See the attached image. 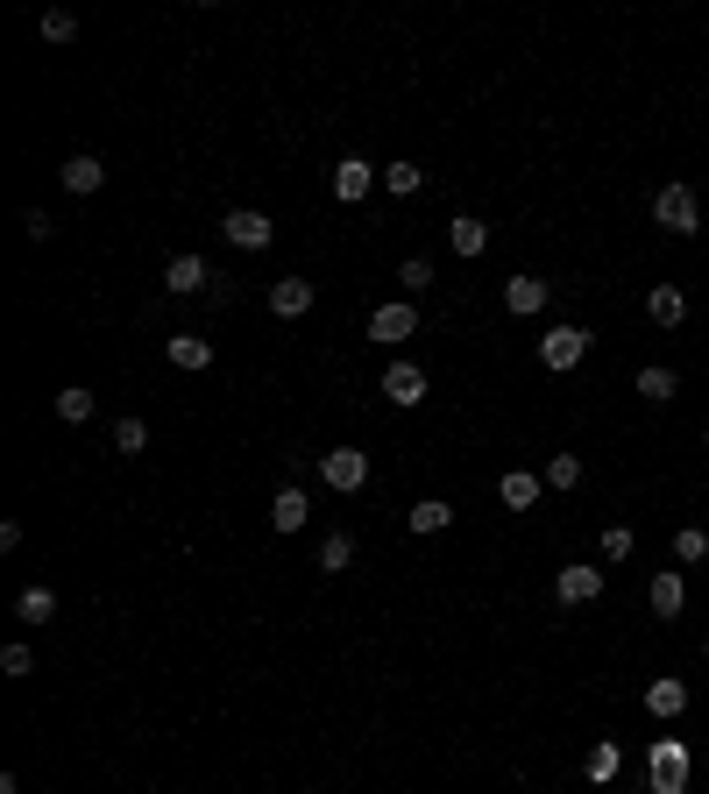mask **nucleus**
<instances>
[{"instance_id":"7","label":"nucleus","mask_w":709,"mask_h":794,"mask_svg":"<svg viewBox=\"0 0 709 794\" xmlns=\"http://www.w3.org/2000/svg\"><path fill=\"white\" fill-rule=\"evenodd\" d=\"M376 177H384V171H376L369 157H341V163H334V199H341V206H362V199L376 192Z\"/></svg>"},{"instance_id":"24","label":"nucleus","mask_w":709,"mask_h":794,"mask_svg":"<svg viewBox=\"0 0 709 794\" xmlns=\"http://www.w3.org/2000/svg\"><path fill=\"white\" fill-rule=\"evenodd\" d=\"M674 391H682V383H674V369H660V363H645V369H639V398H653V404H667Z\"/></svg>"},{"instance_id":"26","label":"nucleus","mask_w":709,"mask_h":794,"mask_svg":"<svg viewBox=\"0 0 709 794\" xmlns=\"http://www.w3.org/2000/svg\"><path fill=\"white\" fill-rule=\"evenodd\" d=\"M419 185H426V171H419V163H384V192H398V199H412Z\"/></svg>"},{"instance_id":"1","label":"nucleus","mask_w":709,"mask_h":794,"mask_svg":"<svg viewBox=\"0 0 709 794\" xmlns=\"http://www.w3.org/2000/svg\"><path fill=\"white\" fill-rule=\"evenodd\" d=\"M645 794H688V745L682 738H653V752H645Z\"/></svg>"},{"instance_id":"30","label":"nucleus","mask_w":709,"mask_h":794,"mask_svg":"<svg viewBox=\"0 0 709 794\" xmlns=\"http://www.w3.org/2000/svg\"><path fill=\"white\" fill-rule=\"evenodd\" d=\"M79 36V14L71 8H43V43H71Z\"/></svg>"},{"instance_id":"25","label":"nucleus","mask_w":709,"mask_h":794,"mask_svg":"<svg viewBox=\"0 0 709 794\" xmlns=\"http://www.w3.org/2000/svg\"><path fill=\"white\" fill-rule=\"evenodd\" d=\"M674 561H682V567L709 561V532H702V526H682V532H674Z\"/></svg>"},{"instance_id":"37","label":"nucleus","mask_w":709,"mask_h":794,"mask_svg":"<svg viewBox=\"0 0 709 794\" xmlns=\"http://www.w3.org/2000/svg\"><path fill=\"white\" fill-rule=\"evenodd\" d=\"M702 447H709V426H702Z\"/></svg>"},{"instance_id":"38","label":"nucleus","mask_w":709,"mask_h":794,"mask_svg":"<svg viewBox=\"0 0 709 794\" xmlns=\"http://www.w3.org/2000/svg\"><path fill=\"white\" fill-rule=\"evenodd\" d=\"M596 794H617V787H596Z\"/></svg>"},{"instance_id":"4","label":"nucleus","mask_w":709,"mask_h":794,"mask_svg":"<svg viewBox=\"0 0 709 794\" xmlns=\"http://www.w3.org/2000/svg\"><path fill=\"white\" fill-rule=\"evenodd\" d=\"M596 596H603V567H590V561H568V567H553V603L582 610V603H596Z\"/></svg>"},{"instance_id":"23","label":"nucleus","mask_w":709,"mask_h":794,"mask_svg":"<svg viewBox=\"0 0 709 794\" xmlns=\"http://www.w3.org/2000/svg\"><path fill=\"white\" fill-rule=\"evenodd\" d=\"M14 618H22V624H50L57 618V596L50 589H22V596H14Z\"/></svg>"},{"instance_id":"5","label":"nucleus","mask_w":709,"mask_h":794,"mask_svg":"<svg viewBox=\"0 0 709 794\" xmlns=\"http://www.w3.org/2000/svg\"><path fill=\"white\" fill-rule=\"evenodd\" d=\"M320 475H327V490L355 497V490L369 483V454H362V447H327V454H320Z\"/></svg>"},{"instance_id":"6","label":"nucleus","mask_w":709,"mask_h":794,"mask_svg":"<svg viewBox=\"0 0 709 794\" xmlns=\"http://www.w3.org/2000/svg\"><path fill=\"white\" fill-rule=\"evenodd\" d=\"M412 334H419V306L412 298H390V306L369 312V341H384V348H398V341H412Z\"/></svg>"},{"instance_id":"35","label":"nucleus","mask_w":709,"mask_h":794,"mask_svg":"<svg viewBox=\"0 0 709 794\" xmlns=\"http://www.w3.org/2000/svg\"><path fill=\"white\" fill-rule=\"evenodd\" d=\"M22 234H28V242H50V234H57V220L43 214V206H28V214H22Z\"/></svg>"},{"instance_id":"2","label":"nucleus","mask_w":709,"mask_h":794,"mask_svg":"<svg viewBox=\"0 0 709 794\" xmlns=\"http://www.w3.org/2000/svg\"><path fill=\"white\" fill-rule=\"evenodd\" d=\"M653 220L667 234H702V199H696V185H660L653 192Z\"/></svg>"},{"instance_id":"28","label":"nucleus","mask_w":709,"mask_h":794,"mask_svg":"<svg viewBox=\"0 0 709 794\" xmlns=\"http://www.w3.org/2000/svg\"><path fill=\"white\" fill-rule=\"evenodd\" d=\"M348 561H355V539H348V532H327V539H320V567H327V575H341Z\"/></svg>"},{"instance_id":"3","label":"nucleus","mask_w":709,"mask_h":794,"mask_svg":"<svg viewBox=\"0 0 709 794\" xmlns=\"http://www.w3.org/2000/svg\"><path fill=\"white\" fill-rule=\"evenodd\" d=\"M539 369H553V377H561V369H575L582 363V355H590V326H547V334H539Z\"/></svg>"},{"instance_id":"8","label":"nucleus","mask_w":709,"mask_h":794,"mask_svg":"<svg viewBox=\"0 0 709 794\" xmlns=\"http://www.w3.org/2000/svg\"><path fill=\"white\" fill-rule=\"evenodd\" d=\"M163 291H171V298L214 291V269H206V256H171V263H163Z\"/></svg>"},{"instance_id":"12","label":"nucleus","mask_w":709,"mask_h":794,"mask_svg":"<svg viewBox=\"0 0 709 794\" xmlns=\"http://www.w3.org/2000/svg\"><path fill=\"white\" fill-rule=\"evenodd\" d=\"M539 490H547V475H533V469H504V475H496V497H504V511H533Z\"/></svg>"},{"instance_id":"18","label":"nucleus","mask_w":709,"mask_h":794,"mask_svg":"<svg viewBox=\"0 0 709 794\" xmlns=\"http://www.w3.org/2000/svg\"><path fill=\"white\" fill-rule=\"evenodd\" d=\"M404 526H412L419 539H433V532H447V526H455V504H447V497H419L412 511H404Z\"/></svg>"},{"instance_id":"27","label":"nucleus","mask_w":709,"mask_h":794,"mask_svg":"<svg viewBox=\"0 0 709 794\" xmlns=\"http://www.w3.org/2000/svg\"><path fill=\"white\" fill-rule=\"evenodd\" d=\"M57 412H65L71 426H85V418H93V391H85V383H65V391H57Z\"/></svg>"},{"instance_id":"11","label":"nucleus","mask_w":709,"mask_h":794,"mask_svg":"<svg viewBox=\"0 0 709 794\" xmlns=\"http://www.w3.org/2000/svg\"><path fill=\"white\" fill-rule=\"evenodd\" d=\"M645 603H653V618H682V610H688V582H682V567H660V575L645 582Z\"/></svg>"},{"instance_id":"15","label":"nucleus","mask_w":709,"mask_h":794,"mask_svg":"<svg viewBox=\"0 0 709 794\" xmlns=\"http://www.w3.org/2000/svg\"><path fill=\"white\" fill-rule=\"evenodd\" d=\"M270 312H277V320H306L312 312V284L306 277H277L270 284Z\"/></svg>"},{"instance_id":"22","label":"nucleus","mask_w":709,"mask_h":794,"mask_svg":"<svg viewBox=\"0 0 709 794\" xmlns=\"http://www.w3.org/2000/svg\"><path fill=\"white\" fill-rule=\"evenodd\" d=\"M171 363L178 369H214V341L206 334H171Z\"/></svg>"},{"instance_id":"16","label":"nucleus","mask_w":709,"mask_h":794,"mask_svg":"<svg viewBox=\"0 0 709 794\" xmlns=\"http://www.w3.org/2000/svg\"><path fill=\"white\" fill-rule=\"evenodd\" d=\"M645 320L653 326H682L688 320V291L682 284H653V291H645Z\"/></svg>"},{"instance_id":"17","label":"nucleus","mask_w":709,"mask_h":794,"mask_svg":"<svg viewBox=\"0 0 709 794\" xmlns=\"http://www.w3.org/2000/svg\"><path fill=\"white\" fill-rule=\"evenodd\" d=\"M547 298H553V284H547V277H511V284H504V306L518 312V320L547 312Z\"/></svg>"},{"instance_id":"13","label":"nucleus","mask_w":709,"mask_h":794,"mask_svg":"<svg viewBox=\"0 0 709 794\" xmlns=\"http://www.w3.org/2000/svg\"><path fill=\"white\" fill-rule=\"evenodd\" d=\"M57 177H65V192H79V199H93V192L107 185V163H100L93 149H79V157H65V171H57Z\"/></svg>"},{"instance_id":"10","label":"nucleus","mask_w":709,"mask_h":794,"mask_svg":"<svg viewBox=\"0 0 709 794\" xmlns=\"http://www.w3.org/2000/svg\"><path fill=\"white\" fill-rule=\"evenodd\" d=\"M384 404H398V412L426 404V369H419V363H390L384 369Z\"/></svg>"},{"instance_id":"21","label":"nucleus","mask_w":709,"mask_h":794,"mask_svg":"<svg viewBox=\"0 0 709 794\" xmlns=\"http://www.w3.org/2000/svg\"><path fill=\"white\" fill-rule=\"evenodd\" d=\"M447 249H455V256H482V249H490V228H482L476 214H455L447 220Z\"/></svg>"},{"instance_id":"20","label":"nucleus","mask_w":709,"mask_h":794,"mask_svg":"<svg viewBox=\"0 0 709 794\" xmlns=\"http://www.w3.org/2000/svg\"><path fill=\"white\" fill-rule=\"evenodd\" d=\"M645 710H653V716H682L688 710V681H674V674L645 681Z\"/></svg>"},{"instance_id":"29","label":"nucleus","mask_w":709,"mask_h":794,"mask_svg":"<svg viewBox=\"0 0 709 794\" xmlns=\"http://www.w3.org/2000/svg\"><path fill=\"white\" fill-rule=\"evenodd\" d=\"M539 475H547V490H575L582 483V454H553Z\"/></svg>"},{"instance_id":"32","label":"nucleus","mask_w":709,"mask_h":794,"mask_svg":"<svg viewBox=\"0 0 709 794\" xmlns=\"http://www.w3.org/2000/svg\"><path fill=\"white\" fill-rule=\"evenodd\" d=\"M398 284H404L412 298H419V291H433V263H426V256H404V263H398Z\"/></svg>"},{"instance_id":"34","label":"nucleus","mask_w":709,"mask_h":794,"mask_svg":"<svg viewBox=\"0 0 709 794\" xmlns=\"http://www.w3.org/2000/svg\"><path fill=\"white\" fill-rule=\"evenodd\" d=\"M28 667H36V653H28L22 638H14V646H0V674H14V681H22Z\"/></svg>"},{"instance_id":"33","label":"nucleus","mask_w":709,"mask_h":794,"mask_svg":"<svg viewBox=\"0 0 709 794\" xmlns=\"http://www.w3.org/2000/svg\"><path fill=\"white\" fill-rule=\"evenodd\" d=\"M631 546H639L631 526H603V561H631Z\"/></svg>"},{"instance_id":"36","label":"nucleus","mask_w":709,"mask_h":794,"mask_svg":"<svg viewBox=\"0 0 709 794\" xmlns=\"http://www.w3.org/2000/svg\"><path fill=\"white\" fill-rule=\"evenodd\" d=\"M702 660H709V638H702Z\"/></svg>"},{"instance_id":"31","label":"nucleus","mask_w":709,"mask_h":794,"mask_svg":"<svg viewBox=\"0 0 709 794\" xmlns=\"http://www.w3.org/2000/svg\"><path fill=\"white\" fill-rule=\"evenodd\" d=\"M142 447H149L142 418H114V454H142Z\"/></svg>"},{"instance_id":"14","label":"nucleus","mask_w":709,"mask_h":794,"mask_svg":"<svg viewBox=\"0 0 709 794\" xmlns=\"http://www.w3.org/2000/svg\"><path fill=\"white\" fill-rule=\"evenodd\" d=\"M306 518H312V497H306L298 483H284L277 497H270V532H298Z\"/></svg>"},{"instance_id":"19","label":"nucleus","mask_w":709,"mask_h":794,"mask_svg":"<svg viewBox=\"0 0 709 794\" xmlns=\"http://www.w3.org/2000/svg\"><path fill=\"white\" fill-rule=\"evenodd\" d=\"M582 773H590V787H617V773H625V752H617V738L590 745V759H582Z\"/></svg>"},{"instance_id":"9","label":"nucleus","mask_w":709,"mask_h":794,"mask_svg":"<svg viewBox=\"0 0 709 794\" xmlns=\"http://www.w3.org/2000/svg\"><path fill=\"white\" fill-rule=\"evenodd\" d=\"M220 234H228L235 249H270V242H277V228H270V214H255V206H235V214L220 220Z\"/></svg>"}]
</instances>
